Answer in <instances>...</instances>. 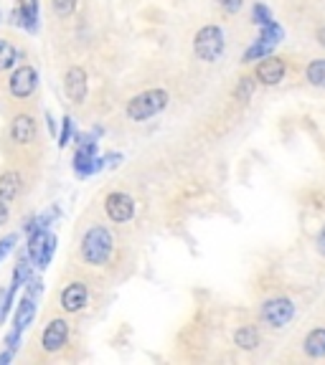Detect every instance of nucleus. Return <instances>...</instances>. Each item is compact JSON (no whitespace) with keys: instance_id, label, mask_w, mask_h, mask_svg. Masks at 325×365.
I'll use <instances>...</instances> for the list:
<instances>
[{"instance_id":"obj_24","label":"nucleus","mask_w":325,"mask_h":365,"mask_svg":"<svg viewBox=\"0 0 325 365\" xmlns=\"http://www.w3.org/2000/svg\"><path fill=\"white\" fill-rule=\"evenodd\" d=\"M251 21L257 23V26H264V23L272 21V13H269L267 6H262V3H257V6L251 8Z\"/></svg>"},{"instance_id":"obj_20","label":"nucleus","mask_w":325,"mask_h":365,"mask_svg":"<svg viewBox=\"0 0 325 365\" xmlns=\"http://www.w3.org/2000/svg\"><path fill=\"white\" fill-rule=\"evenodd\" d=\"M16 56H18L16 46L8 38H0V71H8L16 63Z\"/></svg>"},{"instance_id":"obj_33","label":"nucleus","mask_w":325,"mask_h":365,"mask_svg":"<svg viewBox=\"0 0 325 365\" xmlns=\"http://www.w3.org/2000/svg\"><path fill=\"white\" fill-rule=\"evenodd\" d=\"M3 297H6V292H3V289H0V304H3Z\"/></svg>"},{"instance_id":"obj_1","label":"nucleus","mask_w":325,"mask_h":365,"mask_svg":"<svg viewBox=\"0 0 325 365\" xmlns=\"http://www.w3.org/2000/svg\"><path fill=\"white\" fill-rule=\"evenodd\" d=\"M112 249H114V239L109 234V228L104 226H91L89 231L84 234L81 239V259L91 267H104L112 257Z\"/></svg>"},{"instance_id":"obj_25","label":"nucleus","mask_w":325,"mask_h":365,"mask_svg":"<svg viewBox=\"0 0 325 365\" xmlns=\"http://www.w3.org/2000/svg\"><path fill=\"white\" fill-rule=\"evenodd\" d=\"M71 132H74V120H71V117H64L61 135H59V148H66L69 140H71Z\"/></svg>"},{"instance_id":"obj_15","label":"nucleus","mask_w":325,"mask_h":365,"mask_svg":"<svg viewBox=\"0 0 325 365\" xmlns=\"http://www.w3.org/2000/svg\"><path fill=\"white\" fill-rule=\"evenodd\" d=\"M303 350L308 358H325V327H315L303 340Z\"/></svg>"},{"instance_id":"obj_27","label":"nucleus","mask_w":325,"mask_h":365,"mask_svg":"<svg viewBox=\"0 0 325 365\" xmlns=\"http://www.w3.org/2000/svg\"><path fill=\"white\" fill-rule=\"evenodd\" d=\"M219 6L224 8L226 13H239L241 6H244V0H216Z\"/></svg>"},{"instance_id":"obj_4","label":"nucleus","mask_w":325,"mask_h":365,"mask_svg":"<svg viewBox=\"0 0 325 365\" xmlns=\"http://www.w3.org/2000/svg\"><path fill=\"white\" fill-rule=\"evenodd\" d=\"M54 251H56V236L49 234V228H36L29 234V257L31 264L46 269L51 264Z\"/></svg>"},{"instance_id":"obj_23","label":"nucleus","mask_w":325,"mask_h":365,"mask_svg":"<svg viewBox=\"0 0 325 365\" xmlns=\"http://www.w3.org/2000/svg\"><path fill=\"white\" fill-rule=\"evenodd\" d=\"M51 3H54V13L59 18H69L76 11V0H51Z\"/></svg>"},{"instance_id":"obj_16","label":"nucleus","mask_w":325,"mask_h":365,"mask_svg":"<svg viewBox=\"0 0 325 365\" xmlns=\"http://www.w3.org/2000/svg\"><path fill=\"white\" fill-rule=\"evenodd\" d=\"M21 185H23L21 175H18L16 170H6L3 175H0V200L11 203V200L21 193Z\"/></svg>"},{"instance_id":"obj_6","label":"nucleus","mask_w":325,"mask_h":365,"mask_svg":"<svg viewBox=\"0 0 325 365\" xmlns=\"http://www.w3.org/2000/svg\"><path fill=\"white\" fill-rule=\"evenodd\" d=\"M104 211L114 223H127L135 216V200H132V195L114 190V193H109L104 198Z\"/></svg>"},{"instance_id":"obj_3","label":"nucleus","mask_w":325,"mask_h":365,"mask_svg":"<svg viewBox=\"0 0 325 365\" xmlns=\"http://www.w3.org/2000/svg\"><path fill=\"white\" fill-rule=\"evenodd\" d=\"M226 51V36L219 26H204L194 36V53L206 63H216Z\"/></svg>"},{"instance_id":"obj_2","label":"nucleus","mask_w":325,"mask_h":365,"mask_svg":"<svg viewBox=\"0 0 325 365\" xmlns=\"http://www.w3.org/2000/svg\"><path fill=\"white\" fill-rule=\"evenodd\" d=\"M168 102H171V97H168L166 89H148V91L135 94V97L127 102L125 112L132 122H145V120H150V117H155V114L163 112V109L168 107Z\"/></svg>"},{"instance_id":"obj_13","label":"nucleus","mask_w":325,"mask_h":365,"mask_svg":"<svg viewBox=\"0 0 325 365\" xmlns=\"http://www.w3.org/2000/svg\"><path fill=\"white\" fill-rule=\"evenodd\" d=\"M11 137H13V143H18V145L34 143V137H36L34 117H31V114H16L11 122Z\"/></svg>"},{"instance_id":"obj_17","label":"nucleus","mask_w":325,"mask_h":365,"mask_svg":"<svg viewBox=\"0 0 325 365\" xmlns=\"http://www.w3.org/2000/svg\"><path fill=\"white\" fill-rule=\"evenodd\" d=\"M234 345L239 350H257V345H259L257 327H251V325L239 327V330L234 332Z\"/></svg>"},{"instance_id":"obj_8","label":"nucleus","mask_w":325,"mask_h":365,"mask_svg":"<svg viewBox=\"0 0 325 365\" xmlns=\"http://www.w3.org/2000/svg\"><path fill=\"white\" fill-rule=\"evenodd\" d=\"M69 342V322L66 319H51L41 332V348L46 353H59Z\"/></svg>"},{"instance_id":"obj_10","label":"nucleus","mask_w":325,"mask_h":365,"mask_svg":"<svg viewBox=\"0 0 325 365\" xmlns=\"http://www.w3.org/2000/svg\"><path fill=\"white\" fill-rule=\"evenodd\" d=\"M11 23L23 31H39V0H18V8L11 13Z\"/></svg>"},{"instance_id":"obj_9","label":"nucleus","mask_w":325,"mask_h":365,"mask_svg":"<svg viewBox=\"0 0 325 365\" xmlns=\"http://www.w3.org/2000/svg\"><path fill=\"white\" fill-rule=\"evenodd\" d=\"M285 71H287V63L277 56H264L262 61L257 63L254 68V79L264 86H277L282 79H285Z\"/></svg>"},{"instance_id":"obj_28","label":"nucleus","mask_w":325,"mask_h":365,"mask_svg":"<svg viewBox=\"0 0 325 365\" xmlns=\"http://www.w3.org/2000/svg\"><path fill=\"white\" fill-rule=\"evenodd\" d=\"M315 244H318V251H320V254H323V257H325V223H323V228H320L318 241H315Z\"/></svg>"},{"instance_id":"obj_7","label":"nucleus","mask_w":325,"mask_h":365,"mask_svg":"<svg viewBox=\"0 0 325 365\" xmlns=\"http://www.w3.org/2000/svg\"><path fill=\"white\" fill-rule=\"evenodd\" d=\"M39 86V71L34 66H21L11 74V81H8V89L16 99H26L31 97Z\"/></svg>"},{"instance_id":"obj_31","label":"nucleus","mask_w":325,"mask_h":365,"mask_svg":"<svg viewBox=\"0 0 325 365\" xmlns=\"http://www.w3.org/2000/svg\"><path fill=\"white\" fill-rule=\"evenodd\" d=\"M315 38H318V43L325 48V29H318V34H315Z\"/></svg>"},{"instance_id":"obj_21","label":"nucleus","mask_w":325,"mask_h":365,"mask_svg":"<svg viewBox=\"0 0 325 365\" xmlns=\"http://www.w3.org/2000/svg\"><path fill=\"white\" fill-rule=\"evenodd\" d=\"M251 94H254V79H251V76H241L239 84H236V89H234V99L241 104H246L251 99Z\"/></svg>"},{"instance_id":"obj_22","label":"nucleus","mask_w":325,"mask_h":365,"mask_svg":"<svg viewBox=\"0 0 325 365\" xmlns=\"http://www.w3.org/2000/svg\"><path fill=\"white\" fill-rule=\"evenodd\" d=\"M272 48L274 46H269V43H262V41H257V43L251 46L249 51L244 53V63H249V61H262L264 56H269V53H272Z\"/></svg>"},{"instance_id":"obj_12","label":"nucleus","mask_w":325,"mask_h":365,"mask_svg":"<svg viewBox=\"0 0 325 365\" xmlns=\"http://www.w3.org/2000/svg\"><path fill=\"white\" fill-rule=\"evenodd\" d=\"M89 302V289H86L84 282H71V284L64 287L61 292V307L64 312H79Z\"/></svg>"},{"instance_id":"obj_30","label":"nucleus","mask_w":325,"mask_h":365,"mask_svg":"<svg viewBox=\"0 0 325 365\" xmlns=\"http://www.w3.org/2000/svg\"><path fill=\"white\" fill-rule=\"evenodd\" d=\"M6 218H8V205H6V200H0V226L6 223Z\"/></svg>"},{"instance_id":"obj_5","label":"nucleus","mask_w":325,"mask_h":365,"mask_svg":"<svg viewBox=\"0 0 325 365\" xmlns=\"http://www.w3.org/2000/svg\"><path fill=\"white\" fill-rule=\"evenodd\" d=\"M259 314H262L264 325H269L272 330H280V327L292 322V317H295V304H292V299H287V297H274V299H267V302L262 304Z\"/></svg>"},{"instance_id":"obj_19","label":"nucleus","mask_w":325,"mask_h":365,"mask_svg":"<svg viewBox=\"0 0 325 365\" xmlns=\"http://www.w3.org/2000/svg\"><path fill=\"white\" fill-rule=\"evenodd\" d=\"M285 36V31L277 26L274 21H269V23H264V26H259V38L257 41H262V43H269V46H274L277 41Z\"/></svg>"},{"instance_id":"obj_29","label":"nucleus","mask_w":325,"mask_h":365,"mask_svg":"<svg viewBox=\"0 0 325 365\" xmlns=\"http://www.w3.org/2000/svg\"><path fill=\"white\" fill-rule=\"evenodd\" d=\"M13 355H16V350H11V348H8V350H6V353L0 355V365H6V363H11V360H13Z\"/></svg>"},{"instance_id":"obj_32","label":"nucleus","mask_w":325,"mask_h":365,"mask_svg":"<svg viewBox=\"0 0 325 365\" xmlns=\"http://www.w3.org/2000/svg\"><path fill=\"white\" fill-rule=\"evenodd\" d=\"M46 122H49V130H51V132H56V122L51 120V114H46Z\"/></svg>"},{"instance_id":"obj_11","label":"nucleus","mask_w":325,"mask_h":365,"mask_svg":"<svg viewBox=\"0 0 325 365\" xmlns=\"http://www.w3.org/2000/svg\"><path fill=\"white\" fill-rule=\"evenodd\" d=\"M86 71L81 66H71L64 74V91H66V97L71 99L74 104H81L86 99Z\"/></svg>"},{"instance_id":"obj_26","label":"nucleus","mask_w":325,"mask_h":365,"mask_svg":"<svg viewBox=\"0 0 325 365\" xmlns=\"http://www.w3.org/2000/svg\"><path fill=\"white\" fill-rule=\"evenodd\" d=\"M16 241H18V234H11V236H6V239H0V262L11 254L13 246H16Z\"/></svg>"},{"instance_id":"obj_18","label":"nucleus","mask_w":325,"mask_h":365,"mask_svg":"<svg viewBox=\"0 0 325 365\" xmlns=\"http://www.w3.org/2000/svg\"><path fill=\"white\" fill-rule=\"evenodd\" d=\"M305 79L318 89H325V58H313L305 68Z\"/></svg>"},{"instance_id":"obj_14","label":"nucleus","mask_w":325,"mask_h":365,"mask_svg":"<svg viewBox=\"0 0 325 365\" xmlns=\"http://www.w3.org/2000/svg\"><path fill=\"white\" fill-rule=\"evenodd\" d=\"M34 317H36V299L34 297H23L16 314H13V330L23 332L31 322H34Z\"/></svg>"}]
</instances>
